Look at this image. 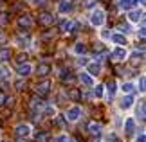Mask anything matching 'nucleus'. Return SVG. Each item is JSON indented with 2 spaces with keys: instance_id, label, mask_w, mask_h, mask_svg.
<instances>
[{
  "instance_id": "obj_1",
  "label": "nucleus",
  "mask_w": 146,
  "mask_h": 142,
  "mask_svg": "<svg viewBox=\"0 0 146 142\" xmlns=\"http://www.w3.org/2000/svg\"><path fill=\"white\" fill-rule=\"evenodd\" d=\"M88 22H90V25L92 27H103L105 25V22H106V15H105V11L103 9H92L90 11V15H88Z\"/></svg>"
},
{
  "instance_id": "obj_2",
  "label": "nucleus",
  "mask_w": 146,
  "mask_h": 142,
  "mask_svg": "<svg viewBox=\"0 0 146 142\" xmlns=\"http://www.w3.org/2000/svg\"><path fill=\"white\" fill-rule=\"evenodd\" d=\"M128 49L126 47H119V45H115L114 47V50H112V54H108V56H112V59L114 61H117V63H121V61H126L128 59Z\"/></svg>"
},
{
  "instance_id": "obj_3",
  "label": "nucleus",
  "mask_w": 146,
  "mask_h": 142,
  "mask_svg": "<svg viewBox=\"0 0 146 142\" xmlns=\"http://www.w3.org/2000/svg\"><path fill=\"white\" fill-rule=\"evenodd\" d=\"M133 103H135L133 95H132V94H125V95H123V97L119 99V103H117V106H119V110L126 112V110H130V108L133 106Z\"/></svg>"
},
{
  "instance_id": "obj_4",
  "label": "nucleus",
  "mask_w": 146,
  "mask_h": 142,
  "mask_svg": "<svg viewBox=\"0 0 146 142\" xmlns=\"http://www.w3.org/2000/svg\"><path fill=\"white\" fill-rule=\"evenodd\" d=\"M110 42L114 43V45H119V47H126L128 43V38H126V34H123V32H110Z\"/></svg>"
},
{
  "instance_id": "obj_5",
  "label": "nucleus",
  "mask_w": 146,
  "mask_h": 142,
  "mask_svg": "<svg viewBox=\"0 0 146 142\" xmlns=\"http://www.w3.org/2000/svg\"><path fill=\"white\" fill-rule=\"evenodd\" d=\"M83 115V110L80 106H70L69 110H67L65 113V117H67V121H70V122H76V121H80Z\"/></svg>"
},
{
  "instance_id": "obj_6",
  "label": "nucleus",
  "mask_w": 146,
  "mask_h": 142,
  "mask_svg": "<svg viewBox=\"0 0 146 142\" xmlns=\"http://www.w3.org/2000/svg\"><path fill=\"white\" fill-rule=\"evenodd\" d=\"M74 11V2L72 0H60L58 2V13L60 15H69Z\"/></svg>"
},
{
  "instance_id": "obj_7",
  "label": "nucleus",
  "mask_w": 146,
  "mask_h": 142,
  "mask_svg": "<svg viewBox=\"0 0 146 142\" xmlns=\"http://www.w3.org/2000/svg\"><path fill=\"white\" fill-rule=\"evenodd\" d=\"M143 16H144L143 9L133 7V9L128 11V22H130V24H139V22H143Z\"/></svg>"
},
{
  "instance_id": "obj_8",
  "label": "nucleus",
  "mask_w": 146,
  "mask_h": 142,
  "mask_svg": "<svg viewBox=\"0 0 146 142\" xmlns=\"http://www.w3.org/2000/svg\"><path fill=\"white\" fill-rule=\"evenodd\" d=\"M33 131V128H31V124H27V122H22L18 124V126L15 128V133H16V137H22V139H25V137H29Z\"/></svg>"
},
{
  "instance_id": "obj_9",
  "label": "nucleus",
  "mask_w": 146,
  "mask_h": 142,
  "mask_svg": "<svg viewBox=\"0 0 146 142\" xmlns=\"http://www.w3.org/2000/svg\"><path fill=\"white\" fill-rule=\"evenodd\" d=\"M101 70H103V65L99 63V61H92V63H87V74H90L92 77H96L101 74Z\"/></svg>"
},
{
  "instance_id": "obj_10",
  "label": "nucleus",
  "mask_w": 146,
  "mask_h": 142,
  "mask_svg": "<svg viewBox=\"0 0 146 142\" xmlns=\"http://www.w3.org/2000/svg\"><path fill=\"white\" fill-rule=\"evenodd\" d=\"M33 70H35V67L31 63H20L18 69H16V74H18V77H27L33 74Z\"/></svg>"
},
{
  "instance_id": "obj_11",
  "label": "nucleus",
  "mask_w": 146,
  "mask_h": 142,
  "mask_svg": "<svg viewBox=\"0 0 146 142\" xmlns=\"http://www.w3.org/2000/svg\"><path fill=\"white\" fill-rule=\"evenodd\" d=\"M35 90H36L38 95H45V94H49V90H50V81H49V79H43V81L36 83Z\"/></svg>"
},
{
  "instance_id": "obj_12",
  "label": "nucleus",
  "mask_w": 146,
  "mask_h": 142,
  "mask_svg": "<svg viewBox=\"0 0 146 142\" xmlns=\"http://www.w3.org/2000/svg\"><path fill=\"white\" fill-rule=\"evenodd\" d=\"M105 92H106V97H108V99H114L115 97V94H117V83L114 81V79H110V81L105 85Z\"/></svg>"
},
{
  "instance_id": "obj_13",
  "label": "nucleus",
  "mask_w": 146,
  "mask_h": 142,
  "mask_svg": "<svg viewBox=\"0 0 146 142\" xmlns=\"http://www.w3.org/2000/svg\"><path fill=\"white\" fill-rule=\"evenodd\" d=\"M135 119L133 117H126L125 119V124H123V129H125V135H132L133 131H135Z\"/></svg>"
},
{
  "instance_id": "obj_14",
  "label": "nucleus",
  "mask_w": 146,
  "mask_h": 142,
  "mask_svg": "<svg viewBox=\"0 0 146 142\" xmlns=\"http://www.w3.org/2000/svg\"><path fill=\"white\" fill-rule=\"evenodd\" d=\"M15 45L20 49H29L31 47V38L29 36H16L15 38Z\"/></svg>"
},
{
  "instance_id": "obj_15",
  "label": "nucleus",
  "mask_w": 146,
  "mask_h": 142,
  "mask_svg": "<svg viewBox=\"0 0 146 142\" xmlns=\"http://www.w3.org/2000/svg\"><path fill=\"white\" fill-rule=\"evenodd\" d=\"M80 81L85 85V87H88V88H92L94 85H96V81H94V77L90 76V74H87L85 70L83 72H80Z\"/></svg>"
},
{
  "instance_id": "obj_16",
  "label": "nucleus",
  "mask_w": 146,
  "mask_h": 142,
  "mask_svg": "<svg viewBox=\"0 0 146 142\" xmlns=\"http://www.w3.org/2000/svg\"><path fill=\"white\" fill-rule=\"evenodd\" d=\"M11 77H13V72H11V69H7V67H0V81H4V83H7L11 81Z\"/></svg>"
},
{
  "instance_id": "obj_17",
  "label": "nucleus",
  "mask_w": 146,
  "mask_h": 142,
  "mask_svg": "<svg viewBox=\"0 0 146 142\" xmlns=\"http://www.w3.org/2000/svg\"><path fill=\"white\" fill-rule=\"evenodd\" d=\"M119 7L123 9V11H130V9H133V7H137V0H119Z\"/></svg>"
},
{
  "instance_id": "obj_18",
  "label": "nucleus",
  "mask_w": 146,
  "mask_h": 142,
  "mask_svg": "<svg viewBox=\"0 0 146 142\" xmlns=\"http://www.w3.org/2000/svg\"><path fill=\"white\" fill-rule=\"evenodd\" d=\"M33 25V18L29 15H22L18 18V27H24V29H29V27Z\"/></svg>"
},
{
  "instance_id": "obj_19",
  "label": "nucleus",
  "mask_w": 146,
  "mask_h": 142,
  "mask_svg": "<svg viewBox=\"0 0 146 142\" xmlns=\"http://www.w3.org/2000/svg\"><path fill=\"white\" fill-rule=\"evenodd\" d=\"M38 20H40V24H42V25H52V24H54V16H52V15H49V13H42Z\"/></svg>"
},
{
  "instance_id": "obj_20",
  "label": "nucleus",
  "mask_w": 146,
  "mask_h": 142,
  "mask_svg": "<svg viewBox=\"0 0 146 142\" xmlns=\"http://www.w3.org/2000/svg\"><path fill=\"white\" fill-rule=\"evenodd\" d=\"M101 129H103V126H101L99 122H96V121L88 124V133L90 135H101Z\"/></svg>"
},
{
  "instance_id": "obj_21",
  "label": "nucleus",
  "mask_w": 146,
  "mask_h": 142,
  "mask_svg": "<svg viewBox=\"0 0 146 142\" xmlns=\"http://www.w3.org/2000/svg\"><path fill=\"white\" fill-rule=\"evenodd\" d=\"M56 113L58 112H56V108L52 104H43V113H42L43 117H56Z\"/></svg>"
},
{
  "instance_id": "obj_22",
  "label": "nucleus",
  "mask_w": 146,
  "mask_h": 142,
  "mask_svg": "<svg viewBox=\"0 0 146 142\" xmlns=\"http://www.w3.org/2000/svg\"><path fill=\"white\" fill-rule=\"evenodd\" d=\"M9 59H11V50H9V49H5V47H4V49H0V63L4 65V63H7Z\"/></svg>"
},
{
  "instance_id": "obj_23",
  "label": "nucleus",
  "mask_w": 146,
  "mask_h": 142,
  "mask_svg": "<svg viewBox=\"0 0 146 142\" xmlns=\"http://www.w3.org/2000/svg\"><path fill=\"white\" fill-rule=\"evenodd\" d=\"M133 90H135V83H132V81H126V83L121 85V92L123 94H132Z\"/></svg>"
},
{
  "instance_id": "obj_24",
  "label": "nucleus",
  "mask_w": 146,
  "mask_h": 142,
  "mask_svg": "<svg viewBox=\"0 0 146 142\" xmlns=\"http://www.w3.org/2000/svg\"><path fill=\"white\" fill-rule=\"evenodd\" d=\"M36 72H38V76H47V74L50 72V67L47 63H40L36 67Z\"/></svg>"
},
{
  "instance_id": "obj_25",
  "label": "nucleus",
  "mask_w": 146,
  "mask_h": 142,
  "mask_svg": "<svg viewBox=\"0 0 146 142\" xmlns=\"http://www.w3.org/2000/svg\"><path fill=\"white\" fill-rule=\"evenodd\" d=\"M94 97L96 99H103V95H105V85H94Z\"/></svg>"
},
{
  "instance_id": "obj_26",
  "label": "nucleus",
  "mask_w": 146,
  "mask_h": 142,
  "mask_svg": "<svg viewBox=\"0 0 146 142\" xmlns=\"http://www.w3.org/2000/svg\"><path fill=\"white\" fill-rule=\"evenodd\" d=\"M74 54H78V56H81V54H85L87 52V45L85 43H81V42H78L76 45H74Z\"/></svg>"
},
{
  "instance_id": "obj_27",
  "label": "nucleus",
  "mask_w": 146,
  "mask_h": 142,
  "mask_svg": "<svg viewBox=\"0 0 146 142\" xmlns=\"http://www.w3.org/2000/svg\"><path fill=\"white\" fill-rule=\"evenodd\" d=\"M70 27H72V22H70L69 18H65V20L60 22V31H61V32H69Z\"/></svg>"
},
{
  "instance_id": "obj_28",
  "label": "nucleus",
  "mask_w": 146,
  "mask_h": 142,
  "mask_svg": "<svg viewBox=\"0 0 146 142\" xmlns=\"http://www.w3.org/2000/svg\"><path fill=\"white\" fill-rule=\"evenodd\" d=\"M128 58L132 59V63H133V65H137V63H141V61H143V52H137V50H135V52L128 54Z\"/></svg>"
},
{
  "instance_id": "obj_29",
  "label": "nucleus",
  "mask_w": 146,
  "mask_h": 142,
  "mask_svg": "<svg viewBox=\"0 0 146 142\" xmlns=\"http://www.w3.org/2000/svg\"><path fill=\"white\" fill-rule=\"evenodd\" d=\"M36 142H47L49 140V133L47 131H38L36 133V137H35Z\"/></svg>"
},
{
  "instance_id": "obj_30",
  "label": "nucleus",
  "mask_w": 146,
  "mask_h": 142,
  "mask_svg": "<svg viewBox=\"0 0 146 142\" xmlns=\"http://www.w3.org/2000/svg\"><path fill=\"white\" fill-rule=\"evenodd\" d=\"M31 106L35 108V110H36V108H43V101L38 99V97H33L31 99Z\"/></svg>"
},
{
  "instance_id": "obj_31",
  "label": "nucleus",
  "mask_w": 146,
  "mask_h": 142,
  "mask_svg": "<svg viewBox=\"0 0 146 142\" xmlns=\"http://www.w3.org/2000/svg\"><path fill=\"white\" fill-rule=\"evenodd\" d=\"M54 142H70V137L67 133H61V135H58V137L54 139Z\"/></svg>"
},
{
  "instance_id": "obj_32",
  "label": "nucleus",
  "mask_w": 146,
  "mask_h": 142,
  "mask_svg": "<svg viewBox=\"0 0 146 142\" xmlns=\"http://www.w3.org/2000/svg\"><path fill=\"white\" fill-rule=\"evenodd\" d=\"M69 97H70L72 101H78V99H80V97H81V95H80V92H78V90H76V88H72V90H70V92H69Z\"/></svg>"
},
{
  "instance_id": "obj_33",
  "label": "nucleus",
  "mask_w": 146,
  "mask_h": 142,
  "mask_svg": "<svg viewBox=\"0 0 146 142\" xmlns=\"http://www.w3.org/2000/svg\"><path fill=\"white\" fill-rule=\"evenodd\" d=\"M137 117L141 119V121L144 119V103L143 101H141V104H139V108H137Z\"/></svg>"
},
{
  "instance_id": "obj_34",
  "label": "nucleus",
  "mask_w": 146,
  "mask_h": 142,
  "mask_svg": "<svg viewBox=\"0 0 146 142\" xmlns=\"http://www.w3.org/2000/svg\"><path fill=\"white\" fill-rule=\"evenodd\" d=\"M137 87H139V92L144 94V76L139 77V85H137Z\"/></svg>"
},
{
  "instance_id": "obj_35",
  "label": "nucleus",
  "mask_w": 146,
  "mask_h": 142,
  "mask_svg": "<svg viewBox=\"0 0 146 142\" xmlns=\"http://www.w3.org/2000/svg\"><path fill=\"white\" fill-rule=\"evenodd\" d=\"M87 63H88V58H85V56H81V58L78 59V65L80 67H87Z\"/></svg>"
},
{
  "instance_id": "obj_36",
  "label": "nucleus",
  "mask_w": 146,
  "mask_h": 142,
  "mask_svg": "<svg viewBox=\"0 0 146 142\" xmlns=\"http://www.w3.org/2000/svg\"><path fill=\"white\" fill-rule=\"evenodd\" d=\"M101 38H103V40H108L110 38V32L108 31H103V32H101Z\"/></svg>"
},
{
  "instance_id": "obj_37",
  "label": "nucleus",
  "mask_w": 146,
  "mask_h": 142,
  "mask_svg": "<svg viewBox=\"0 0 146 142\" xmlns=\"http://www.w3.org/2000/svg\"><path fill=\"white\" fill-rule=\"evenodd\" d=\"M137 34H139V36H141V38H144V25H141V29H139V31H137Z\"/></svg>"
},
{
  "instance_id": "obj_38",
  "label": "nucleus",
  "mask_w": 146,
  "mask_h": 142,
  "mask_svg": "<svg viewBox=\"0 0 146 142\" xmlns=\"http://www.w3.org/2000/svg\"><path fill=\"white\" fill-rule=\"evenodd\" d=\"M4 101H5V95H4V94H0V104H4Z\"/></svg>"
},
{
  "instance_id": "obj_39",
  "label": "nucleus",
  "mask_w": 146,
  "mask_h": 142,
  "mask_svg": "<svg viewBox=\"0 0 146 142\" xmlns=\"http://www.w3.org/2000/svg\"><path fill=\"white\" fill-rule=\"evenodd\" d=\"M16 142H25L24 139H22V137H18V140H16Z\"/></svg>"
},
{
  "instance_id": "obj_40",
  "label": "nucleus",
  "mask_w": 146,
  "mask_h": 142,
  "mask_svg": "<svg viewBox=\"0 0 146 142\" xmlns=\"http://www.w3.org/2000/svg\"><path fill=\"white\" fill-rule=\"evenodd\" d=\"M137 2H139V4H141V5H143V4H144V0H137Z\"/></svg>"
}]
</instances>
